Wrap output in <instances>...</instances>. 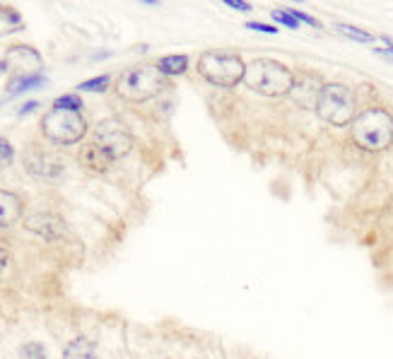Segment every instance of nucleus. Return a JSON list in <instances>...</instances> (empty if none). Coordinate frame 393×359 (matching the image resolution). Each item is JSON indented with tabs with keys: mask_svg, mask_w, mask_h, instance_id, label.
Here are the masks:
<instances>
[{
	"mask_svg": "<svg viewBox=\"0 0 393 359\" xmlns=\"http://www.w3.org/2000/svg\"><path fill=\"white\" fill-rule=\"evenodd\" d=\"M244 85L261 97H285V94L292 92L295 73L277 61L256 58L246 66Z\"/></svg>",
	"mask_w": 393,
	"mask_h": 359,
	"instance_id": "1",
	"label": "nucleus"
},
{
	"mask_svg": "<svg viewBox=\"0 0 393 359\" xmlns=\"http://www.w3.org/2000/svg\"><path fill=\"white\" fill-rule=\"evenodd\" d=\"M350 133L364 152H384L393 145V116L384 109H367L354 116Z\"/></svg>",
	"mask_w": 393,
	"mask_h": 359,
	"instance_id": "2",
	"label": "nucleus"
},
{
	"mask_svg": "<svg viewBox=\"0 0 393 359\" xmlns=\"http://www.w3.org/2000/svg\"><path fill=\"white\" fill-rule=\"evenodd\" d=\"M167 87V75H164L157 66H138L126 71L116 83L118 97L126 102H148V99L157 97Z\"/></svg>",
	"mask_w": 393,
	"mask_h": 359,
	"instance_id": "3",
	"label": "nucleus"
},
{
	"mask_svg": "<svg viewBox=\"0 0 393 359\" xmlns=\"http://www.w3.org/2000/svg\"><path fill=\"white\" fill-rule=\"evenodd\" d=\"M246 66L232 51H205L198 58V75L215 87H234L244 83Z\"/></svg>",
	"mask_w": 393,
	"mask_h": 359,
	"instance_id": "4",
	"label": "nucleus"
},
{
	"mask_svg": "<svg viewBox=\"0 0 393 359\" xmlns=\"http://www.w3.org/2000/svg\"><path fill=\"white\" fill-rule=\"evenodd\" d=\"M316 113H319L321 121L338 125V128L352 125L354 116H357V102H354L352 90H347L340 83L323 85L319 104H316Z\"/></svg>",
	"mask_w": 393,
	"mask_h": 359,
	"instance_id": "5",
	"label": "nucleus"
},
{
	"mask_svg": "<svg viewBox=\"0 0 393 359\" xmlns=\"http://www.w3.org/2000/svg\"><path fill=\"white\" fill-rule=\"evenodd\" d=\"M41 130L56 145H75L87 135V121L80 111L51 109L41 118Z\"/></svg>",
	"mask_w": 393,
	"mask_h": 359,
	"instance_id": "6",
	"label": "nucleus"
},
{
	"mask_svg": "<svg viewBox=\"0 0 393 359\" xmlns=\"http://www.w3.org/2000/svg\"><path fill=\"white\" fill-rule=\"evenodd\" d=\"M92 142L104 150L111 160H121V157L131 152L133 135H131L128 125H123L121 121H116V118H106V121H99L94 125Z\"/></svg>",
	"mask_w": 393,
	"mask_h": 359,
	"instance_id": "7",
	"label": "nucleus"
},
{
	"mask_svg": "<svg viewBox=\"0 0 393 359\" xmlns=\"http://www.w3.org/2000/svg\"><path fill=\"white\" fill-rule=\"evenodd\" d=\"M3 68L8 73H12V80L17 78H36L44 68V61L39 51H34L31 46H24V43H17V46L8 48L3 61Z\"/></svg>",
	"mask_w": 393,
	"mask_h": 359,
	"instance_id": "8",
	"label": "nucleus"
},
{
	"mask_svg": "<svg viewBox=\"0 0 393 359\" xmlns=\"http://www.w3.org/2000/svg\"><path fill=\"white\" fill-rule=\"evenodd\" d=\"M321 90H323V83H321L319 75L304 73V75H300V78H295V85H292L290 97H292V102L300 106V109H314L316 111Z\"/></svg>",
	"mask_w": 393,
	"mask_h": 359,
	"instance_id": "9",
	"label": "nucleus"
},
{
	"mask_svg": "<svg viewBox=\"0 0 393 359\" xmlns=\"http://www.w3.org/2000/svg\"><path fill=\"white\" fill-rule=\"evenodd\" d=\"M24 167H27L29 174L41 176V179H58V176L63 174V162L58 160V157L41 152V150L31 152L27 160H24Z\"/></svg>",
	"mask_w": 393,
	"mask_h": 359,
	"instance_id": "10",
	"label": "nucleus"
},
{
	"mask_svg": "<svg viewBox=\"0 0 393 359\" xmlns=\"http://www.w3.org/2000/svg\"><path fill=\"white\" fill-rule=\"evenodd\" d=\"M24 227L44 239H58V236L66 234V224H63V219H58L56 215H46V212L31 215L27 222H24Z\"/></svg>",
	"mask_w": 393,
	"mask_h": 359,
	"instance_id": "11",
	"label": "nucleus"
},
{
	"mask_svg": "<svg viewBox=\"0 0 393 359\" xmlns=\"http://www.w3.org/2000/svg\"><path fill=\"white\" fill-rule=\"evenodd\" d=\"M80 162H82V167L85 169H90V172L94 174H104V172H109V167H111V157L104 152L101 147H97L92 140L90 142H85L82 145V150H80Z\"/></svg>",
	"mask_w": 393,
	"mask_h": 359,
	"instance_id": "12",
	"label": "nucleus"
},
{
	"mask_svg": "<svg viewBox=\"0 0 393 359\" xmlns=\"http://www.w3.org/2000/svg\"><path fill=\"white\" fill-rule=\"evenodd\" d=\"M22 212L24 203L20 200V195L0 188V227H12L22 217Z\"/></svg>",
	"mask_w": 393,
	"mask_h": 359,
	"instance_id": "13",
	"label": "nucleus"
},
{
	"mask_svg": "<svg viewBox=\"0 0 393 359\" xmlns=\"http://www.w3.org/2000/svg\"><path fill=\"white\" fill-rule=\"evenodd\" d=\"M94 352H97V348H94L92 340L75 338L63 350V359H94Z\"/></svg>",
	"mask_w": 393,
	"mask_h": 359,
	"instance_id": "14",
	"label": "nucleus"
},
{
	"mask_svg": "<svg viewBox=\"0 0 393 359\" xmlns=\"http://www.w3.org/2000/svg\"><path fill=\"white\" fill-rule=\"evenodd\" d=\"M22 29V17L17 10L8 8V5H0V36H8L12 31Z\"/></svg>",
	"mask_w": 393,
	"mask_h": 359,
	"instance_id": "15",
	"label": "nucleus"
},
{
	"mask_svg": "<svg viewBox=\"0 0 393 359\" xmlns=\"http://www.w3.org/2000/svg\"><path fill=\"white\" fill-rule=\"evenodd\" d=\"M157 68L164 73V75H172V78H176V75H183L188 68V56H164V58L157 63Z\"/></svg>",
	"mask_w": 393,
	"mask_h": 359,
	"instance_id": "16",
	"label": "nucleus"
},
{
	"mask_svg": "<svg viewBox=\"0 0 393 359\" xmlns=\"http://www.w3.org/2000/svg\"><path fill=\"white\" fill-rule=\"evenodd\" d=\"M46 80L41 78V75H36V78H17V80H10L8 85V92L10 94H22L27 90H34V87H41Z\"/></svg>",
	"mask_w": 393,
	"mask_h": 359,
	"instance_id": "17",
	"label": "nucleus"
},
{
	"mask_svg": "<svg viewBox=\"0 0 393 359\" xmlns=\"http://www.w3.org/2000/svg\"><path fill=\"white\" fill-rule=\"evenodd\" d=\"M340 31V34H345L347 39H352V41H359V43H372L377 36H372L369 31H362V29H357V27H352V24H338L335 27Z\"/></svg>",
	"mask_w": 393,
	"mask_h": 359,
	"instance_id": "18",
	"label": "nucleus"
},
{
	"mask_svg": "<svg viewBox=\"0 0 393 359\" xmlns=\"http://www.w3.org/2000/svg\"><path fill=\"white\" fill-rule=\"evenodd\" d=\"M109 85H111V78L109 75H99V78H94V80H87V83H82L78 90L80 92H106L109 90Z\"/></svg>",
	"mask_w": 393,
	"mask_h": 359,
	"instance_id": "19",
	"label": "nucleus"
},
{
	"mask_svg": "<svg viewBox=\"0 0 393 359\" xmlns=\"http://www.w3.org/2000/svg\"><path fill=\"white\" fill-rule=\"evenodd\" d=\"M53 109H66V111H82V99L78 94H66L53 102Z\"/></svg>",
	"mask_w": 393,
	"mask_h": 359,
	"instance_id": "20",
	"label": "nucleus"
},
{
	"mask_svg": "<svg viewBox=\"0 0 393 359\" xmlns=\"http://www.w3.org/2000/svg\"><path fill=\"white\" fill-rule=\"evenodd\" d=\"M22 357L24 359H46V350L39 343H27L22 348Z\"/></svg>",
	"mask_w": 393,
	"mask_h": 359,
	"instance_id": "21",
	"label": "nucleus"
},
{
	"mask_svg": "<svg viewBox=\"0 0 393 359\" xmlns=\"http://www.w3.org/2000/svg\"><path fill=\"white\" fill-rule=\"evenodd\" d=\"M272 20H275L277 24H285V27H290V29L300 27V22L295 20L292 12H290V10H275V12H272Z\"/></svg>",
	"mask_w": 393,
	"mask_h": 359,
	"instance_id": "22",
	"label": "nucleus"
},
{
	"mask_svg": "<svg viewBox=\"0 0 393 359\" xmlns=\"http://www.w3.org/2000/svg\"><path fill=\"white\" fill-rule=\"evenodd\" d=\"M12 160H15V150L5 137H0V165H10Z\"/></svg>",
	"mask_w": 393,
	"mask_h": 359,
	"instance_id": "23",
	"label": "nucleus"
},
{
	"mask_svg": "<svg viewBox=\"0 0 393 359\" xmlns=\"http://www.w3.org/2000/svg\"><path fill=\"white\" fill-rule=\"evenodd\" d=\"M290 12H292V17H295L297 22H307L309 27H321V22L314 20V17L307 15V12H300V10H290Z\"/></svg>",
	"mask_w": 393,
	"mask_h": 359,
	"instance_id": "24",
	"label": "nucleus"
},
{
	"mask_svg": "<svg viewBox=\"0 0 393 359\" xmlns=\"http://www.w3.org/2000/svg\"><path fill=\"white\" fill-rule=\"evenodd\" d=\"M246 29H251V31H263V34H277V29L272 27V24H261V22H249V24H246Z\"/></svg>",
	"mask_w": 393,
	"mask_h": 359,
	"instance_id": "25",
	"label": "nucleus"
},
{
	"mask_svg": "<svg viewBox=\"0 0 393 359\" xmlns=\"http://www.w3.org/2000/svg\"><path fill=\"white\" fill-rule=\"evenodd\" d=\"M382 39L389 48H377V56H384V58L393 61V39H389V36H382Z\"/></svg>",
	"mask_w": 393,
	"mask_h": 359,
	"instance_id": "26",
	"label": "nucleus"
},
{
	"mask_svg": "<svg viewBox=\"0 0 393 359\" xmlns=\"http://www.w3.org/2000/svg\"><path fill=\"white\" fill-rule=\"evenodd\" d=\"M227 8H234V10H242V12H249L251 5L249 3H239V0H225Z\"/></svg>",
	"mask_w": 393,
	"mask_h": 359,
	"instance_id": "27",
	"label": "nucleus"
},
{
	"mask_svg": "<svg viewBox=\"0 0 393 359\" xmlns=\"http://www.w3.org/2000/svg\"><path fill=\"white\" fill-rule=\"evenodd\" d=\"M8 258H10V256H8V249H5L3 244H0V270L8 266Z\"/></svg>",
	"mask_w": 393,
	"mask_h": 359,
	"instance_id": "28",
	"label": "nucleus"
},
{
	"mask_svg": "<svg viewBox=\"0 0 393 359\" xmlns=\"http://www.w3.org/2000/svg\"><path fill=\"white\" fill-rule=\"evenodd\" d=\"M36 106H39V104H36V102H29V104H24L22 109H20V116H24V113H29V111H34Z\"/></svg>",
	"mask_w": 393,
	"mask_h": 359,
	"instance_id": "29",
	"label": "nucleus"
},
{
	"mask_svg": "<svg viewBox=\"0 0 393 359\" xmlns=\"http://www.w3.org/2000/svg\"><path fill=\"white\" fill-rule=\"evenodd\" d=\"M0 71H3V66H0Z\"/></svg>",
	"mask_w": 393,
	"mask_h": 359,
	"instance_id": "30",
	"label": "nucleus"
}]
</instances>
